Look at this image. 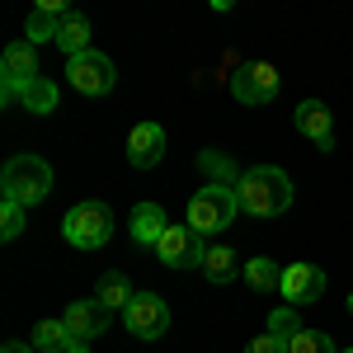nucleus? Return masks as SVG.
I'll list each match as a JSON object with an SVG mask.
<instances>
[{"label":"nucleus","mask_w":353,"mask_h":353,"mask_svg":"<svg viewBox=\"0 0 353 353\" xmlns=\"http://www.w3.org/2000/svg\"><path fill=\"white\" fill-rule=\"evenodd\" d=\"M165 156V128L161 123H137L128 132V165L132 170H151Z\"/></svg>","instance_id":"nucleus-11"},{"label":"nucleus","mask_w":353,"mask_h":353,"mask_svg":"<svg viewBox=\"0 0 353 353\" xmlns=\"http://www.w3.org/2000/svg\"><path fill=\"white\" fill-rule=\"evenodd\" d=\"M156 254H161L165 269H203L208 245H203V236L193 226H170L161 236V245H156Z\"/></svg>","instance_id":"nucleus-7"},{"label":"nucleus","mask_w":353,"mask_h":353,"mask_svg":"<svg viewBox=\"0 0 353 353\" xmlns=\"http://www.w3.org/2000/svg\"><path fill=\"white\" fill-rule=\"evenodd\" d=\"M28 81H38V52H33V43H10L0 52V85L24 90Z\"/></svg>","instance_id":"nucleus-12"},{"label":"nucleus","mask_w":353,"mask_h":353,"mask_svg":"<svg viewBox=\"0 0 353 353\" xmlns=\"http://www.w3.org/2000/svg\"><path fill=\"white\" fill-rule=\"evenodd\" d=\"M269 334H278V339H297L301 334V316H297V306H278V311H269Z\"/></svg>","instance_id":"nucleus-23"},{"label":"nucleus","mask_w":353,"mask_h":353,"mask_svg":"<svg viewBox=\"0 0 353 353\" xmlns=\"http://www.w3.org/2000/svg\"><path fill=\"white\" fill-rule=\"evenodd\" d=\"M278 292L292 301V306H311V301L325 297V269L321 264H288Z\"/></svg>","instance_id":"nucleus-9"},{"label":"nucleus","mask_w":353,"mask_h":353,"mask_svg":"<svg viewBox=\"0 0 353 353\" xmlns=\"http://www.w3.org/2000/svg\"><path fill=\"white\" fill-rule=\"evenodd\" d=\"M123 325H128V334H137V339H161L165 330H170V306H165V297H156V292H137V297L128 301V311H123Z\"/></svg>","instance_id":"nucleus-8"},{"label":"nucleus","mask_w":353,"mask_h":353,"mask_svg":"<svg viewBox=\"0 0 353 353\" xmlns=\"http://www.w3.org/2000/svg\"><path fill=\"white\" fill-rule=\"evenodd\" d=\"M349 316H353V297H349Z\"/></svg>","instance_id":"nucleus-28"},{"label":"nucleus","mask_w":353,"mask_h":353,"mask_svg":"<svg viewBox=\"0 0 353 353\" xmlns=\"http://www.w3.org/2000/svg\"><path fill=\"white\" fill-rule=\"evenodd\" d=\"M292 353H339V349H334V339H330L325 330H301L297 339H292Z\"/></svg>","instance_id":"nucleus-24"},{"label":"nucleus","mask_w":353,"mask_h":353,"mask_svg":"<svg viewBox=\"0 0 353 353\" xmlns=\"http://www.w3.org/2000/svg\"><path fill=\"white\" fill-rule=\"evenodd\" d=\"M198 165H203L208 184H226V189H236V184H241V174H245V170H236V165L226 161V156H217V151H203Z\"/></svg>","instance_id":"nucleus-22"},{"label":"nucleus","mask_w":353,"mask_h":353,"mask_svg":"<svg viewBox=\"0 0 353 353\" xmlns=\"http://www.w3.org/2000/svg\"><path fill=\"white\" fill-rule=\"evenodd\" d=\"M203 273H208V283H217L226 288L231 278H236V250H226V245H208V259H203Z\"/></svg>","instance_id":"nucleus-19"},{"label":"nucleus","mask_w":353,"mask_h":353,"mask_svg":"<svg viewBox=\"0 0 353 353\" xmlns=\"http://www.w3.org/2000/svg\"><path fill=\"white\" fill-rule=\"evenodd\" d=\"M339 353H353V349H339Z\"/></svg>","instance_id":"nucleus-29"},{"label":"nucleus","mask_w":353,"mask_h":353,"mask_svg":"<svg viewBox=\"0 0 353 353\" xmlns=\"http://www.w3.org/2000/svg\"><path fill=\"white\" fill-rule=\"evenodd\" d=\"M61 321H66V330H71V339H99V334L109 330L113 311L99 297H85V301H71Z\"/></svg>","instance_id":"nucleus-10"},{"label":"nucleus","mask_w":353,"mask_h":353,"mask_svg":"<svg viewBox=\"0 0 353 353\" xmlns=\"http://www.w3.org/2000/svg\"><path fill=\"white\" fill-rule=\"evenodd\" d=\"M61 236H66V245H76V250H99V245H109V236H113L109 203H94V198L76 203V208L61 217Z\"/></svg>","instance_id":"nucleus-4"},{"label":"nucleus","mask_w":353,"mask_h":353,"mask_svg":"<svg viewBox=\"0 0 353 353\" xmlns=\"http://www.w3.org/2000/svg\"><path fill=\"white\" fill-rule=\"evenodd\" d=\"M236 198H241V212L250 217H283L292 208V179L278 165H254L241 174Z\"/></svg>","instance_id":"nucleus-1"},{"label":"nucleus","mask_w":353,"mask_h":353,"mask_svg":"<svg viewBox=\"0 0 353 353\" xmlns=\"http://www.w3.org/2000/svg\"><path fill=\"white\" fill-rule=\"evenodd\" d=\"M297 128L311 141H316V151H334V123H330V109L321 104V99H301L297 104Z\"/></svg>","instance_id":"nucleus-13"},{"label":"nucleus","mask_w":353,"mask_h":353,"mask_svg":"<svg viewBox=\"0 0 353 353\" xmlns=\"http://www.w3.org/2000/svg\"><path fill=\"white\" fill-rule=\"evenodd\" d=\"M66 81L76 85L81 94L99 99V94H109V90H113L118 71H113V61L104 52H94V48H90L85 57H71V61H66Z\"/></svg>","instance_id":"nucleus-6"},{"label":"nucleus","mask_w":353,"mask_h":353,"mask_svg":"<svg viewBox=\"0 0 353 353\" xmlns=\"http://www.w3.org/2000/svg\"><path fill=\"white\" fill-rule=\"evenodd\" d=\"M241 212V198L236 189H226V184H203V189L189 198V226L198 236H217L221 226H231Z\"/></svg>","instance_id":"nucleus-3"},{"label":"nucleus","mask_w":353,"mask_h":353,"mask_svg":"<svg viewBox=\"0 0 353 353\" xmlns=\"http://www.w3.org/2000/svg\"><path fill=\"white\" fill-rule=\"evenodd\" d=\"M24 212H28V208H19V203H0V236H5V241H19V231H24Z\"/></svg>","instance_id":"nucleus-25"},{"label":"nucleus","mask_w":353,"mask_h":353,"mask_svg":"<svg viewBox=\"0 0 353 353\" xmlns=\"http://www.w3.org/2000/svg\"><path fill=\"white\" fill-rule=\"evenodd\" d=\"M38 353H66L71 349V330H66V321H43V325L33 330V339H28Z\"/></svg>","instance_id":"nucleus-20"},{"label":"nucleus","mask_w":353,"mask_h":353,"mask_svg":"<svg viewBox=\"0 0 353 353\" xmlns=\"http://www.w3.org/2000/svg\"><path fill=\"white\" fill-rule=\"evenodd\" d=\"M241 273H245V283H250L254 292H278V288H283V269L273 264L269 254H254L250 264H241Z\"/></svg>","instance_id":"nucleus-17"},{"label":"nucleus","mask_w":353,"mask_h":353,"mask_svg":"<svg viewBox=\"0 0 353 353\" xmlns=\"http://www.w3.org/2000/svg\"><path fill=\"white\" fill-rule=\"evenodd\" d=\"M245 353H292V344H288V339H278V334H269V330H264L259 339H250V344H245Z\"/></svg>","instance_id":"nucleus-26"},{"label":"nucleus","mask_w":353,"mask_h":353,"mask_svg":"<svg viewBox=\"0 0 353 353\" xmlns=\"http://www.w3.org/2000/svg\"><path fill=\"white\" fill-rule=\"evenodd\" d=\"M0 193L5 203H19V208H38L48 193H52V165L43 156H14L0 170Z\"/></svg>","instance_id":"nucleus-2"},{"label":"nucleus","mask_w":353,"mask_h":353,"mask_svg":"<svg viewBox=\"0 0 353 353\" xmlns=\"http://www.w3.org/2000/svg\"><path fill=\"white\" fill-rule=\"evenodd\" d=\"M165 231H170V217H165L161 203H137L132 208V241L137 245H161Z\"/></svg>","instance_id":"nucleus-14"},{"label":"nucleus","mask_w":353,"mask_h":353,"mask_svg":"<svg viewBox=\"0 0 353 353\" xmlns=\"http://www.w3.org/2000/svg\"><path fill=\"white\" fill-rule=\"evenodd\" d=\"M94 297L104 301L109 311H128V301H132L137 292H132V283H128V273H104L99 288H94Z\"/></svg>","instance_id":"nucleus-18"},{"label":"nucleus","mask_w":353,"mask_h":353,"mask_svg":"<svg viewBox=\"0 0 353 353\" xmlns=\"http://www.w3.org/2000/svg\"><path fill=\"white\" fill-rule=\"evenodd\" d=\"M0 353H38V349L24 344V339H5V349H0Z\"/></svg>","instance_id":"nucleus-27"},{"label":"nucleus","mask_w":353,"mask_h":353,"mask_svg":"<svg viewBox=\"0 0 353 353\" xmlns=\"http://www.w3.org/2000/svg\"><path fill=\"white\" fill-rule=\"evenodd\" d=\"M231 94L241 104H273L278 99V66L273 61H241L231 76Z\"/></svg>","instance_id":"nucleus-5"},{"label":"nucleus","mask_w":353,"mask_h":353,"mask_svg":"<svg viewBox=\"0 0 353 353\" xmlns=\"http://www.w3.org/2000/svg\"><path fill=\"white\" fill-rule=\"evenodd\" d=\"M71 10L61 5V0H43L33 14H28V24H24V33H28V43H43V38H52L57 43V28H61V19H66Z\"/></svg>","instance_id":"nucleus-15"},{"label":"nucleus","mask_w":353,"mask_h":353,"mask_svg":"<svg viewBox=\"0 0 353 353\" xmlns=\"http://www.w3.org/2000/svg\"><path fill=\"white\" fill-rule=\"evenodd\" d=\"M57 48L66 52V61L90 52V19H85L81 10H71V14L61 19V28H57Z\"/></svg>","instance_id":"nucleus-16"},{"label":"nucleus","mask_w":353,"mask_h":353,"mask_svg":"<svg viewBox=\"0 0 353 353\" xmlns=\"http://www.w3.org/2000/svg\"><path fill=\"white\" fill-rule=\"evenodd\" d=\"M19 104H24L28 113H52L57 109V85L43 81V76H38V81H28L24 90H19Z\"/></svg>","instance_id":"nucleus-21"}]
</instances>
